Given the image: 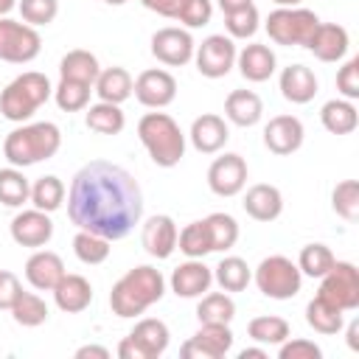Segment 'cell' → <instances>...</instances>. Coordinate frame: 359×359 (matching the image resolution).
Returning a JSON list of instances; mask_svg holds the SVG:
<instances>
[{"instance_id": "obj_1", "label": "cell", "mask_w": 359, "mask_h": 359, "mask_svg": "<svg viewBox=\"0 0 359 359\" xmlns=\"http://www.w3.org/2000/svg\"><path fill=\"white\" fill-rule=\"evenodd\" d=\"M67 216L79 230L121 241L140 224L143 191L123 165L90 160L70 180Z\"/></svg>"}, {"instance_id": "obj_2", "label": "cell", "mask_w": 359, "mask_h": 359, "mask_svg": "<svg viewBox=\"0 0 359 359\" xmlns=\"http://www.w3.org/2000/svg\"><path fill=\"white\" fill-rule=\"evenodd\" d=\"M165 294V278L151 264H137L123 272L109 289V309L121 320L140 317Z\"/></svg>"}, {"instance_id": "obj_3", "label": "cell", "mask_w": 359, "mask_h": 359, "mask_svg": "<svg viewBox=\"0 0 359 359\" xmlns=\"http://www.w3.org/2000/svg\"><path fill=\"white\" fill-rule=\"evenodd\" d=\"M62 149V129L53 121H34V123H20L11 129L3 140V154L8 165L28 168L42 160H50Z\"/></svg>"}, {"instance_id": "obj_4", "label": "cell", "mask_w": 359, "mask_h": 359, "mask_svg": "<svg viewBox=\"0 0 359 359\" xmlns=\"http://www.w3.org/2000/svg\"><path fill=\"white\" fill-rule=\"evenodd\" d=\"M137 137L149 151L151 163L160 168H174L185 157V132L168 112H146L137 121Z\"/></svg>"}, {"instance_id": "obj_5", "label": "cell", "mask_w": 359, "mask_h": 359, "mask_svg": "<svg viewBox=\"0 0 359 359\" xmlns=\"http://www.w3.org/2000/svg\"><path fill=\"white\" fill-rule=\"evenodd\" d=\"M53 95V84L39 70H25L17 79L6 84L0 93V112L11 123H25L34 118V112Z\"/></svg>"}, {"instance_id": "obj_6", "label": "cell", "mask_w": 359, "mask_h": 359, "mask_svg": "<svg viewBox=\"0 0 359 359\" xmlns=\"http://www.w3.org/2000/svg\"><path fill=\"white\" fill-rule=\"evenodd\" d=\"M252 280H255V286H258V292L264 297H269V300H292L303 286V272L286 255H266L255 266Z\"/></svg>"}, {"instance_id": "obj_7", "label": "cell", "mask_w": 359, "mask_h": 359, "mask_svg": "<svg viewBox=\"0 0 359 359\" xmlns=\"http://www.w3.org/2000/svg\"><path fill=\"white\" fill-rule=\"evenodd\" d=\"M317 25H320V17L303 6H292V8L278 6L275 11H269V17L264 22L269 39L275 45H283V48H292V45L306 48Z\"/></svg>"}, {"instance_id": "obj_8", "label": "cell", "mask_w": 359, "mask_h": 359, "mask_svg": "<svg viewBox=\"0 0 359 359\" xmlns=\"http://www.w3.org/2000/svg\"><path fill=\"white\" fill-rule=\"evenodd\" d=\"M42 50V36L34 25L0 17V62L8 65H28L39 56Z\"/></svg>"}, {"instance_id": "obj_9", "label": "cell", "mask_w": 359, "mask_h": 359, "mask_svg": "<svg viewBox=\"0 0 359 359\" xmlns=\"http://www.w3.org/2000/svg\"><path fill=\"white\" fill-rule=\"evenodd\" d=\"M317 294L342 311L359 309V269L351 261H334V266L320 278Z\"/></svg>"}, {"instance_id": "obj_10", "label": "cell", "mask_w": 359, "mask_h": 359, "mask_svg": "<svg viewBox=\"0 0 359 359\" xmlns=\"http://www.w3.org/2000/svg\"><path fill=\"white\" fill-rule=\"evenodd\" d=\"M236 53H238V48L230 36L210 34V36L202 39V45H196L194 62H196V70L205 79H222L236 67Z\"/></svg>"}, {"instance_id": "obj_11", "label": "cell", "mask_w": 359, "mask_h": 359, "mask_svg": "<svg viewBox=\"0 0 359 359\" xmlns=\"http://www.w3.org/2000/svg\"><path fill=\"white\" fill-rule=\"evenodd\" d=\"M233 348V331L227 323H199V331L182 342V359H222Z\"/></svg>"}, {"instance_id": "obj_12", "label": "cell", "mask_w": 359, "mask_h": 359, "mask_svg": "<svg viewBox=\"0 0 359 359\" xmlns=\"http://www.w3.org/2000/svg\"><path fill=\"white\" fill-rule=\"evenodd\" d=\"M194 50H196V42L191 36L188 28H174V25H165L160 31L151 34V56L165 65V67H182L194 59Z\"/></svg>"}, {"instance_id": "obj_13", "label": "cell", "mask_w": 359, "mask_h": 359, "mask_svg": "<svg viewBox=\"0 0 359 359\" xmlns=\"http://www.w3.org/2000/svg\"><path fill=\"white\" fill-rule=\"evenodd\" d=\"M247 174H250V171H247V160H244L241 154H236V151H224V154H219V157L210 163V168H208V188H210L216 196L230 199V196H236V194L244 191Z\"/></svg>"}, {"instance_id": "obj_14", "label": "cell", "mask_w": 359, "mask_h": 359, "mask_svg": "<svg viewBox=\"0 0 359 359\" xmlns=\"http://www.w3.org/2000/svg\"><path fill=\"white\" fill-rule=\"evenodd\" d=\"M132 95L149 109H163L177 98V79L163 67H149L135 79Z\"/></svg>"}, {"instance_id": "obj_15", "label": "cell", "mask_w": 359, "mask_h": 359, "mask_svg": "<svg viewBox=\"0 0 359 359\" xmlns=\"http://www.w3.org/2000/svg\"><path fill=\"white\" fill-rule=\"evenodd\" d=\"M8 233H11L14 244L28 247V250H39V247H45V244L53 238V222H50V213L39 210V208L20 210V213L11 219Z\"/></svg>"}, {"instance_id": "obj_16", "label": "cell", "mask_w": 359, "mask_h": 359, "mask_svg": "<svg viewBox=\"0 0 359 359\" xmlns=\"http://www.w3.org/2000/svg\"><path fill=\"white\" fill-rule=\"evenodd\" d=\"M177 236H180L177 222H174L168 213H154V216H149V219L143 222V227H140V244H143V250H146L151 258H157V261L171 258V252L177 250Z\"/></svg>"}, {"instance_id": "obj_17", "label": "cell", "mask_w": 359, "mask_h": 359, "mask_svg": "<svg viewBox=\"0 0 359 359\" xmlns=\"http://www.w3.org/2000/svg\"><path fill=\"white\" fill-rule=\"evenodd\" d=\"M303 137H306L303 121L294 115H275L264 126V146L278 157L294 154L303 146Z\"/></svg>"}, {"instance_id": "obj_18", "label": "cell", "mask_w": 359, "mask_h": 359, "mask_svg": "<svg viewBox=\"0 0 359 359\" xmlns=\"http://www.w3.org/2000/svg\"><path fill=\"white\" fill-rule=\"evenodd\" d=\"M213 283V269L202 261V258H188L182 261L171 278H168V286L177 297H185V300H194V297H202Z\"/></svg>"}, {"instance_id": "obj_19", "label": "cell", "mask_w": 359, "mask_h": 359, "mask_svg": "<svg viewBox=\"0 0 359 359\" xmlns=\"http://www.w3.org/2000/svg\"><path fill=\"white\" fill-rule=\"evenodd\" d=\"M188 137H191V146L199 154H219L230 140V126H227V121L222 115L202 112L199 118H194Z\"/></svg>"}, {"instance_id": "obj_20", "label": "cell", "mask_w": 359, "mask_h": 359, "mask_svg": "<svg viewBox=\"0 0 359 359\" xmlns=\"http://www.w3.org/2000/svg\"><path fill=\"white\" fill-rule=\"evenodd\" d=\"M62 275H65V261L53 250H42L39 247L25 261V280L36 292H53V286L62 280Z\"/></svg>"}, {"instance_id": "obj_21", "label": "cell", "mask_w": 359, "mask_h": 359, "mask_svg": "<svg viewBox=\"0 0 359 359\" xmlns=\"http://www.w3.org/2000/svg\"><path fill=\"white\" fill-rule=\"evenodd\" d=\"M320 62H339L351 48V36L339 22H320L306 45Z\"/></svg>"}, {"instance_id": "obj_22", "label": "cell", "mask_w": 359, "mask_h": 359, "mask_svg": "<svg viewBox=\"0 0 359 359\" xmlns=\"http://www.w3.org/2000/svg\"><path fill=\"white\" fill-rule=\"evenodd\" d=\"M236 67H238V73L247 81L261 84V81H269L272 79V73L278 70V59H275V50L269 45L252 42V45H244L236 53Z\"/></svg>"}, {"instance_id": "obj_23", "label": "cell", "mask_w": 359, "mask_h": 359, "mask_svg": "<svg viewBox=\"0 0 359 359\" xmlns=\"http://www.w3.org/2000/svg\"><path fill=\"white\" fill-rule=\"evenodd\" d=\"M241 208L255 222H275L283 213V194L269 182H255L247 188Z\"/></svg>"}, {"instance_id": "obj_24", "label": "cell", "mask_w": 359, "mask_h": 359, "mask_svg": "<svg viewBox=\"0 0 359 359\" xmlns=\"http://www.w3.org/2000/svg\"><path fill=\"white\" fill-rule=\"evenodd\" d=\"M278 87H280V95L289 104H309V101H314V95L320 90L314 70L306 67V65H289V67H283L280 76H278Z\"/></svg>"}, {"instance_id": "obj_25", "label": "cell", "mask_w": 359, "mask_h": 359, "mask_svg": "<svg viewBox=\"0 0 359 359\" xmlns=\"http://www.w3.org/2000/svg\"><path fill=\"white\" fill-rule=\"evenodd\" d=\"M53 300L59 306V311L65 314H79L93 303V283L84 275L76 272H65L62 280L53 286Z\"/></svg>"}, {"instance_id": "obj_26", "label": "cell", "mask_w": 359, "mask_h": 359, "mask_svg": "<svg viewBox=\"0 0 359 359\" xmlns=\"http://www.w3.org/2000/svg\"><path fill=\"white\" fill-rule=\"evenodd\" d=\"M126 337L137 345V351L143 353V359H157V356H163L165 348H168V342H171L168 325H165L163 320H157V317H143V320H137L135 328H132Z\"/></svg>"}, {"instance_id": "obj_27", "label": "cell", "mask_w": 359, "mask_h": 359, "mask_svg": "<svg viewBox=\"0 0 359 359\" xmlns=\"http://www.w3.org/2000/svg\"><path fill=\"white\" fill-rule=\"evenodd\" d=\"M224 118L236 126H255L264 118V101L255 90H233L224 98Z\"/></svg>"}, {"instance_id": "obj_28", "label": "cell", "mask_w": 359, "mask_h": 359, "mask_svg": "<svg viewBox=\"0 0 359 359\" xmlns=\"http://www.w3.org/2000/svg\"><path fill=\"white\" fill-rule=\"evenodd\" d=\"M132 87L135 79L129 76L126 67H104L93 84V93L98 95V101H109V104H123L126 98H132Z\"/></svg>"}, {"instance_id": "obj_29", "label": "cell", "mask_w": 359, "mask_h": 359, "mask_svg": "<svg viewBox=\"0 0 359 359\" xmlns=\"http://www.w3.org/2000/svg\"><path fill=\"white\" fill-rule=\"evenodd\" d=\"M320 123L331 135H351L359 126L356 104L348 101V98H331V101H325L323 109H320Z\"/></svg>"}, {"instance_id": "obj_30", "label": "cell", "mask_w": 359, "mask_h": 359, "mask_svg": "<svg viewBox=\"0 0 359 359\" xmlns=\"http://www.w3.org/2000/svg\"><path fill=\"white\" fill-rule=\"evenodd\" d=\"M84 123L95 135H121L126 126V115H123L121 104L98 101V104H90L84 109Z\"/></svg>"}, {"instance_id": "obj_31", "label": "cell", "mask_w": 359, "mask_h": 359, "mask_svg": "<svg viewBox=\"0 0 359 359\" xmlns=\"http://www.w3.org/2000/svg\"><path fill=\"white\" fill-rule=\"evenodd\" d=\"M306 323L317 334L334 337V334H339L345 328V311L337 309L334 303L323 300L320 294H314V300H309V306H306Z\"/></svg>"}, {"instance_id": "obj_32", "label": "cell", "mask_w": 359, "mask_h": 359, "mask_svg": "<svg viewBox=\"0 0 359 359\" xmlns=\"http://www.w3.org/2000/svg\"><path fill=\"white\" fill-rule=\"evenodd\" d=\"M101 73V65L95 59V53L84 50V48H73L62 56L59 62V79H73V81H84V84H95Z\"/></svg>"}, {"instance_id": "obj_33", "label": "cell", "mask_w": 359, "mask_h": 359, "mask_svg": "<svg viewBox=\"0 0 359 359\" xmlns=\"http://www.w3.org/2000/svg\"><path fill=\"white\" fill-rule=\"evenodd\" d=\"M213 280L222 286V292H244L252 280V269L238 255H224L213 266Z\"/></svg>"}, {"instance_id": "obj_34", "label": "cell", "mask_w": 359, "mask_h": 359, "mask_svg": "<svg viewBox=\"0 0 359 359\" xmlns=\"http://www.w3.org/2000/svg\"><path fill=\"white\" fill-rule=\"evenodd\" d=\"M11 317H14V323L17 325H22V328H36V325H42V323H48V303L36 294V292H20L17 294V300L11 303Z\"/></svg>"}, {"instance_id": "obj_35", "label": "cell", "mask_w": 359, "mask_h": 359, "mask_svg": "<svg viewBox=\"0 0 359 359\" xmlns=\"http://www.w3.org/2000/svg\"><path fill=\"white\" fill-rule=\"evenodd\" d=\"M247 334L258 345H280L292 334V325L278 314H261L247 323Z\"/></svg>"}, {"instance_id": "obj_36", "label": "cell", "mask_w": 359, "mask_h": 359, "mask_svg": "<svg viewBox=\"0 0 359 359\" xmlns=\"http://www.w3.org/2000/svg\"><path fill=\"white\" fill-rule=\"evenodd\" d=\"M65 194H67V191H65V182H62L56 174H45V177L34 180L28 202H31L34 208L45 210V213H53V210H59V208H62Z\"/></svg>"}, {"instance_id": "obj_37", "label": "cell", "mask_w": 359, "mask_h": 359, "mask_svg": "<svg viewBox=\"0 0 359 359\" xmlns=\"http://www.w3.org/2000/svg\"><path fill=\"white\" fill-rule=\"evenodd\" d=\"M236 303L227 292H205L196 303V320L199 323H233Z\"/></svg>"}, {"instance_id": "obj_38", "label": "cell", "mask_w": 359, "mask_h": 359, "mask_svg": "<svg viewBox=\"0 0 359 359\" xmlns=\"http://www.w3.org/2000/svg\"><path fill=\"white\" fill-rule=\"evenodd\" d=\"M31 196V182L22 174V168L8 165L0 168V205L6 208H22Z\"/></svg>"}, {"instance_id": "obj_39", "label": "cell", "mask_w": 359, "mask_h": 359, "mask_svg": "<svg viewBox=\"0 0 359 359\" xmlns=\"http://www.w3.org/2000/svg\"><path fill=\"white\" fill-rule=\"evenodd\" d=\"M90 93H93V84L59 79V84L53 87V101L62 112H81L90 107Z\"/></svg>"}, {"instance_id": "obj_40", "label": "cell", "mask_w": 359, "mask_h": 359, "mask_svg": "<svg viewBox=\"0 0 359 359\" xmlns=\"http://www.w3.org/2000/svg\"><path fill=\"white\" fill-rule=\"evenodd\" d=\"M177 250L188 258H205L208 252H213V244H210V233H208V224L205 219H196L191 224H185L177 236Z\"/></svg>"}, {"instance_id": "obj_41", "label": "cell", "mask_w": 359, "mask_h": 359, "mask_svg": "<svg viewBox=\"0 0 359 359\" xmlns=\"http://www.w3.org/2000/svg\"><path fill=\"white\" fill-rule=\"evenodd\" d=\"M109 238H104V236H95V233H90V230H79L76 236H73V252H76V258L81 261V264H87V266H98V264H104L107 258H109Z\"/></svg>"}, {"instance_id": "obj_42", "label": "cell", "mask_w": 359, "mask_h": 359, "mask_svg": "<svg viewBox=\"0 0 359 359\" xmlns=\"http://www.w3.org/2000/svg\"><path fill=\"white\" fill-rule=\"evenodd\" d=\"M334 252H331V247L328 244H320V241H314V244H306L303 250H300V255H297V269L306 275V278H323L331 266H334Z\"/></svg>"}, {"instance_id": "obj_43", "label": "cell", "mask_w": 359, "mask_h": 359, "mask_svg": "<svg viewBox=\"0 0 359 359\" xmlns=\"http://www.w3.org/2000/svg\"><path fill=\"white\" fill-rule=\"evenodd\" d=\"M205 224H208V233H210L213 252H224V250L236 247V241H238V222L230 213L216 210V213L205 216Z\"/></svg>"}, {"instance_id": "obj_44", "label": "cell", "mask_w": 359, "mask_h": 359, "mask_svg": "<svg viewBox=\"0 0 359 359\" xmlns=\"http://www.w3.org/2000/svg\"><path fill=\"white\" fill-rule=\"evenodd\" d=\"M331 208L339 219L356 222L359 219V182L356 180H342L331 191Z\"/></svg>"}, {"instance_id": "obj_45", "label": "cell", "mask_w": 359, "mask_h": 359, "mask_svg": "<svg viewBox=\"0 0 359 359\" xmlns=\"http://www.w3.org/2000/svg\"><path fill=\"white\" fill-rule=\"evenodd\" d=\"M224 28H227L230 39H250V36H255V31L261 28V14H258L255 3H250V6H244L238 11L224 14Z\"/></svg>"}, {"instance_id": "obj_46", "label": "cell", "mask_w": 359, "mask_h": 359, "mask_svg": "<svg viewBox=\"0 0 359 359\" xmlns=\"http://www.w3.org/2000/svg\"><path fill=\"white\" fill-rule=\"evenodd\" d=\"M17 8L22 14V22H28L34 28H42V25H50L56 20L59 0H20Z\"/></svg>"}, {"instance_id": "obj_47", "label": "cell", "mask_w": 359, "mask_h": 359, "mask_svg": "<svg viewBox=\"0 0 359 359\" xmlns=\"http://www.w3.org/2000/svg\"><path fill=\"white\" fill-rule=\"evenodd\" d=\"M210 17H213V0H182L174 20H180V25H185L191 31V28L208 25Z\"/></svg>"}, {"instance_id": "obj_48", "label": "cell", "mask_w": 359, "mask_h": 359, "mask_svg": "<svg viewBox=\"0 0 359 359\" xmlns=\"http://www.w3.org/2000/svg\"><path fill=\"white\" fill-rule=\"evenodd\" d=\"M323 351L317 342L306 339V337H286L280 345H278V359H320Z\"/></svg>"}, {"instance_id": "obj_49", "label": "cell", "mask_w": 359, "mask_h": 359, "mask_svg": "<svg viewBox=\"0 0 359 359\" xmlns=\"http://www.w3.org/2000/svg\"><path fill=\"white\" fill-rule=\"evenodd\" d=\"M337 90L342 98L356 101L359 98V56H351L339 70H337Z\"/></svg>"}, {"instance_id": "obj_50", "label": "cell", "mask_w": 359, "mask_h": 359, "mask_svg": "<svg viewBox=\"0 0 359 359\" xmlns=\"http://www.w3.org/2000/svg\"><path fill=\"white\" fill-rule=\"evenodd\" d=\"M20 292H22L20 278H17L14 272H8V269H0V309H6V311H8Z\"/></svg>"}, {"instance_id": "obj_51", "label": "cell", "mask_w": 359, "mask_h": 359, "mask_svg": "<svg viewBox=\"0 0 359 359\" xmlns=\"http://www.w3.org/2000/svg\"><path fill=\"white\" fill-rule=\"evenodd\" d=\"M180 3H182V0H140V6H143V8H149V11L160 14V17H168V20H174V17H177Z\"/></svg>"}, {"instance_id": "obj_52", "label": "cell", "mask_w": 359, "mask_h": 359, "mask_svg": "<svg viewBox=\"0 0 359 359\" xmlns=\"http://www.w3.org/2000/svg\"><path fill=\"white\" fill-rule=\"evenodd\" d=\"M109 359V348H104V345H81L79 351H76V359Z\"/></svg>"}, {"instance_id": "obj_53", "label": "cell", "mask_w": 359, "mask_h": 359, "mask_svg": "<svg viewBox=\"0 0 359 359\" xmlns=\"http://www.w3.org/2000/svg\"><path fill=\"white\" fill-rule=\"evenodd\" d=\"M345 337H348V348H351V351H359V320H351V323H348Z\"/></svg>"}, {"instance_id": "obj_54", "label": "cell", "mask_w": 359, "mask_h": 359, "mask_svg": "<svg viewBox=\"0 0 359 359\" xmlns=\"http://www.w3.org/2000/svg\"><path fill=\"white\" fill-rule=\"evenodd\" d=\"M266 348L264 345H255V348H241L238 351V359H266Z\"/></svg>"}, {"instance_id": "obj_55", "label": "cell", "mask_w": 359, "mask_h": 359, "mask_svg": "<svg viewBox=\"0 0 359 359\" xmlns=\"http://www.w3.org/2000/svg\"><path fill=\"white\" fill-rule=\"evenodd\" d=\"M252 0H216V6L222 8V14H230V11H238L244 6H250Z\"/></svg>"}, {"instance_id": "obj_56", "label": "cell", "mask_w": 359, "mask_h": 359, "mask_svg": "<svg viewBox=\"0 0 359 359\" xmlns=\"http://www.w3.org/2000/svg\"><path fill=\"white\" fill-rule=\"evenodd\" d=\"M17 8V0H0V17H8V11Z\"/></svg>"}, {"instance_id": "obj_57", "label": "cell", "mask_w": 359, "mask_h": 359, "mask_svg": "<svg viewBox=\"0 0 359 359\" xmlns=\"http://www.w3.org/2000/svg\"><path fill=\"white\" fill-rule=\"evenodd\" d=\"M275 6H283V8H292V6H300L303 0H272Z\"/></svg>"}, {"instance_id": "obj_58", "label": "cell", "mask_w": 359, "mask_h": 359, "mask_svg": "<svg viewBox=\"0 0 359 359\" xmlns=\"http://www.w3.org/2000/svg\"><path fill=\"white\" fill-rule=\"evenodd\" d=\"M104 3H107V6H123L126 0H104Z\"/></svg>"}]
</instances>
